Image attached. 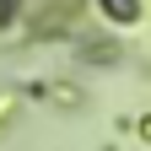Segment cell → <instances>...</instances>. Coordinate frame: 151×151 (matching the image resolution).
<instances>
[{
	"label": "cell",
	"instance_id": "6da1fadb",
	"mask_svg": "<svg viewBox=\"0 0 151 151\" xmlns=\"http://www.w3.org/2000/svg\"><path fill=\"white\" fill-rule=\"evenodd\" d=\"M103 11L113 16V11H119V16H135V6H129V0H103Z\"/></svg>",
	"mask_w": 151,
	"mask_h": 151
}]
</instances>
